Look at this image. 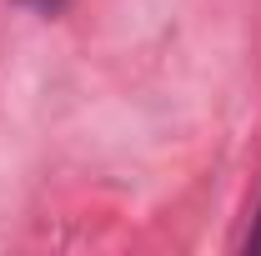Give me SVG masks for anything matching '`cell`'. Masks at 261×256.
Listing matches in <instances>:
<instances>
[{"mask_svg":"<svg viewBox=\"0 0 261 256\" xmlns=\"http://www.w3.org/2000/svg\"><path fill=\"white\" fill-rule=\"evenodd\" d=\"M20 5H31V10H45V15H56L65 0H20Z\"/></svg>","mask_w":261,"mask_h":256,"instance_id":"cell-1","label":"cell"},{"mask_svg":"<svg viewBox=\"0 0 261 256\" xmlns=\"http://www.w3.org/2000/svg\"><path fill=\"white\" fill-rule=\"evenodd\" d=\"M246 251L261 256V211H256V226H251V236H246Z\"/></svg>","mask_w":261,"mask_h":256,"instance_id":"cell-2","label":"cell"}]
</instances>
